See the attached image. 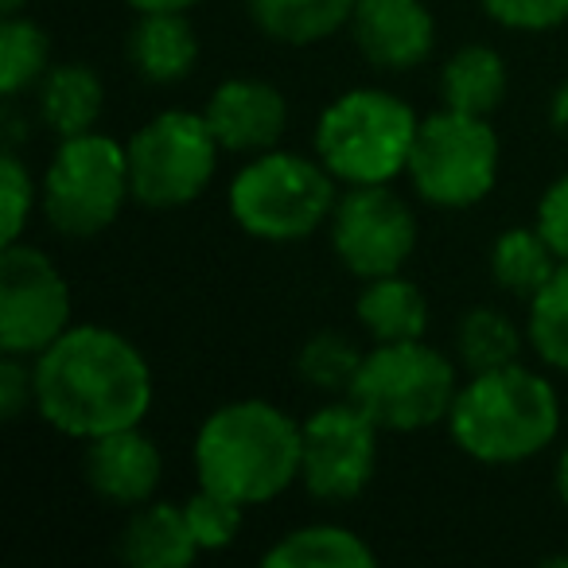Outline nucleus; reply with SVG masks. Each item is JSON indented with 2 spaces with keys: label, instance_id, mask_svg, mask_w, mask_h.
<instances>
[{
  "label": "nucleus",
  "instance_id": "c756f323",
  "mask_svg": "<svg viewBox=\"0 0 568 568\" xmlns=\"http://www.w3.org/2000/svg\"><path fill=\"white\" fill-rule=\"evenodd\" d=\"M0 195H4V226H0V242L12 245L24 230L28 214H32V175L24 172L17 156H4L0 160Z\"/></svg>",
  "mask_w": 568,
  "mask_h": 568
},
{
  "label": "nucleus",
  "instance_id": "b1692460",
  "mask_svg": "<svg viewBox=\"0 0 568 568\" xmlns=\"http://www.w3.org/2000/svg\"><path fill=\"white\" fill-rule=\"evenodd\" d=\"M518 347H521L518 332H514V324L503 312L475 308L459 320L456 351H459V363L471 374H487V371H498V366L518 363Z\"/></svg>",
  "mask_w": 568,
  "mask_h": 568
},
{
  "label": "nucleus",
  "instance_id": "9b49d317",
  "mask_svg": "<svg viewBox=\"0 0 568 568\" xmlns=\"http://www.w3.org/2000/svg\"><path fill=\"white\" fill-rule=\"evenodd\" d=\"M332 245L351 273L374 281V276L402 273L417 245V222L386 183H363L335 203Z\"/></svg>",
  "mask_w": 568,
  "mask_h": 568
},
{
  "label": "nucleus",
  "instance_id": "4be33fe9",
  "mask_svg": "<svg viewBox=\"0 0 568 568\" xmlns=\"http://www.w3.org/2000/svg\"><path fill=\"white\" fill-rule=\"evenodd\" d=\"M440 90L448 110L475 113V118H487L503 105L506 94V63L498 51L490 48H459L448 59L440 74Z\"/></svg>",
  "mask_w": 568,
  "mask_h": 568
},
{
  "label": "nucleus",
  "instance_id": "f704fd0d",
  "mask_svg": "<svg viewBox=\"0 0 568 568\" xmlns=\"http://www.w3.org/2000/svg\"><path fill=\"white\" fill-rule=\"evenodd\" d=\"M557 490H560V498H565V506H568V448L560 452V464H557Z\"/></svg>",
  "mask_w": 568,
  "mask_h": 568
},
{
  "label": "nucleus",
  "instance_id": "c85d7f7f",
  "mask_svg": "<svg viewBox=\"0 0 568 568\" xmlns=\"http://www.w3.org/2000/svg\"><path fill=\"white\" fill-rule=\"evenodd\" d=\"M483 9L514 32H549L568 20V0H483Z\"/></svg>",
  "mask_w": 568,
  "mask_h": 568
},
{
  "label": "nucleus",
  "instance_id": "a211bd4d",
  "mask_svg": "<svg viewBox=\"0 0 568 568\" xmlns=\"http://www.w3.org/2000/svg\"><path fill=\"white\" fill-rule=\"evenodd\" d=\"M250 17L268 40L308 48L351 24L358 0H245Z\"/></svg>",
  "mask_w": 568,
  "mask_h": 568
},
{
  "label": "nucleus",
  "instance_id": "20e7f679",
  "mask_svg": "<svg viewBox=\"0 0 568 568\" xmlns=\"http://www.w3.org/2000/svg\"><path fill=\"white\" fill-rule=\"evenodd\" d=\"M417 113L402 98L386 90H351L324 110L316 129L320 164L335 180L363 187V183H389L409 168Z\"/></svg>",
  "mask_w": 568,
  "mask_h": 568
},
{
  "label": "nucleus",
  "instance_id": "f3484780",
  "mask_svg": "<svg viewBox=\"0 0 568 568\" xmlns=\"http://www.w3.org/2000/svg\"><path fill=\"white\" fill-rule=\"evenodd\" d=\"M199 541L191 534L187 510L175 503L141 506L121 534V557L136 568H183L195 560Z\"/></svg>",
  "mask_w": 568,
  "mask_h": 568
},
{
  "label": "nucleus",
  "instance_id": "6ab92c4d",
  "mask_svg": "<svg viewBox=\"0 0 568 568\" xmlns=\"http://www.w3.org/2000/svg\"><path fill=\"white\" fill-rule=\"evenodd\" d=\"M358 324L378 343H409L425 335L428 304L417 284L405 276H374L358 296Z\"/></svg>",
  "mask_w": 568,
  "mask_h": 568
},
{
  "label": "nucleus",
  "instance_id": "1a4fd4ad",
  "mask_svg": "<svg viewBox=\"0 0 568 568\" xmlns=\"http://www.w3.org/2000/svg\"><path fill=\"white\" fill-rule=\"evenodd\" d=\"M214 141L203 113L168 110L136 129L129 141V187L133 199L156 211H172L206 191L214 175Z\"/></svg>",
  "mask_w": 568,
  "mask_h": 568
},
{
  "label": "nucleus",
  "instance_id": "c9c22d12",
  "mask_svg": "<svg viewBox=\"0 0 568 568\" xmlns=\"http://www.w3.org/2000/svg\"><path fill=\"white\" fill-rule=\"evenodd\" d=\"M20 9H24V0H0V12H4V17H20Z\"/></svg>",
  "mask_w": 568,
  "mask_h": 568
},
{
  "label": "nucleus",
  "instance_id": "f8f14e48",
  "mask_svg": "<svg viewBox=\"0 0 568 568\" xmlns=\"http://www.w3.org/2000/svg\"><path fill=\"white\" fill-rule=\"evenodd\" d=\"M304 428L301 479L324 503H347L366 490L378 464V425L355 402L327 405Z\"/></svg>",
  "mask_w": 568,
  "mask_h": 568
},
{
  "label": "nucleus",
  "instance_id": "f03ea898",
  "mask_svg": "<svg viewBox=\"0 0 568 568\" xmlns=\"http://www.w3.org/2000/svg\"><path fill=\"white\" fill-rule=\"evenodd\" d=\"M304 428L268 402H230L195 436L199 483L242 506L276 498L301 479Z\"/></svg>",
  "mask_w": 568,
  "mask_h": 568
},
{
  "label": "nucleus",
  "instance_id": "a878e982",
  "mask_svg": "<svg viewBox=\"0 0 568 568\" xmlns=\"http://www.w3.org/2000/svg\"><path fill=\"white\" fill-rule=\"evenodd\" d=\"M529 343L557 371H568V261L529 301Z\"/></svg>",
  "mask_w": 568,
  "mask_h": 568
},
{
  "label": "nucleus",
  "instance_id": "cd10ccee",
  "mask_svg": "<svg viewBox=\"0 0 568 568\" xmlns=\"http://www.w3.org/2000/svg\"><path fill=\"white\" fill-rule=\"evenodd\" d=\"M187 521H191V534H195L199 549H226L230 541L237 537V529H242V503H234V498L226 495H214V490H199L195 498H191L187 506Z\"/></svg>",
  "mask_w": 568,
  "mask_h": 568
},
{
  "label": "nucleus",
  "instance_id": "2f4dec72",
  "mask_svg": "<svg viewBox=\"0 0 568 568\" xmlns=\"http://www.w3.org/2000/svg\"><path fill=\"white\" fill-rule=\"evenodd\" d=\"M537 230L545 234V242L552 245L560 261H568V175H560L549 191L541 195L537 206Z\"/></svg>",
  "mask_w": 568,
  "mask_h": 568
},
{
  "label": "nucleus",
  "instance_id": "473e14b6",
  "mask_svg": "<svg viewBox=\"0 0 568 568\" xmlns=\"http://www.w3.org/2000/svg\"><path fill=\"white\" fill-rule=\"evenodd\" d=\"M549 121H552V129H557V133H565V136H568V82H560L557 94H552V102H549Z\"/></svg>",
  "mask_w": 568,
  "mask_h": 568
},
{
  "label": "nucleus",
  "instance_id": "ddd939ff",
  "mask_svg": "<svg viewBox=\"0 0 568 568\" xmlns=\"http://www.w3.org/2000/svg\"><path fill=\"white\" fill-rule=\"evenodd\" d=\"M351 32L366 63L386 71L425 63L436 40L433 17L420 0H358Z\"/></svg>",
  "mask_w": 568,
  "mask_h": 568
},
{
  "label": "nucleus",
  "instance_id": "7ed1b4c3",
  "mask_svg": "<svg viewBox=\"0 0 568 568\" xmlns=\"http://www.w3.org/2000/svg\"><path fill=\"white\" fill-rule=\"evenodd\" d=\"M452 440L479 464H521L552 444L560 402L541 374L510 363L471 374L448 413Z\"/></svg>",
  "mask_w": 568,
  "mask_h": 568
},
{
  "label": "nucleus",
  "instance_id": "f257e3e1",
  "mask_svg": "<svg viewBox=\"0 0 568 568\" xmlns=\"http://www.w3.org/2000/svg\"><path fill=\"white\" fill-rule=\"evenodd\" d=\"M32 371L40 417L79 440L136 428L152 405L149 363L110 327H67Z\"/></svg>",
  "mask_w": 568,
  "mask_h": 568
},
{
  "label": "nucleus",
  "instance_id": "4468645a",
  "mask_svg": "<svg viewBox=\"0 0 568 568\" xmlns=\"http://www.w3.org/2000/svg\"><path fill=\"white\" fill-rule=\"evenodd\" d=\"M203 118L226 152H268L281 141L288 105L281 90L268 82L230 79L211 94Z\"/></svg>",
  "mask_w": 568,
  "mask_h": 568
},
{
  "label": "nucleus",
  "instance_id": "72a5a7b5",
  "mask_svg": "<svg viewBox=\"0 0 568 568\" xmlns=\"http://www.w3.org/2000/svg\"><path fill=\"white\" fill-rule=\"evenodd\" d=\"M136 12H187L199 0H129Z\"/></svg>",
  "mask_w": 568,
  "mask_h": 568
},
{
  "label": "nucleus",
  "instance_id": "0eeeda50",
  "mask_svg": "<svg viewBox=\"0 0 568 568\" xmlns=\"http://www.w3.org/2000/svg\"><path fill=\"white\" fill-rule=\"evenodd\" d=\"M129 152L102 133L63 136L43 175V211L67 237H94L125 206Z\"/></svg>",
  "mask_w": 568,
  "mask_h": 568
},
{
  "label": "nucleus",
  "instance_id": "6e6552de",
  "mask_svg": "<svg viewBox=\"0 0 568 568\" xmlns=\"http://www.w3.org/2000/svg\"><path fill=\"white\" fill-rule=\"evenodd\" d=\"M409 180L433 206H475L490 195L498 175V136L487 118L444 110L417 125L409 152Z\"/></svg>",
  "mask_w": 568,
  "mask_h": 568
},
{
  "label": "nucleus",
  "instance_id": "2eb2a0df",
  "mask_svg": "<svg viewBox=\"0 0 568 568\" xmlns=\"http://www.w3.org/2000/svg\"><path fill=\"white\" fill-rule=\"evenodd\" d=\"M82 471H87V483L105 503L144 506L156 495L164 459H160L156 444L141 428H121V433L90 440Z\"/></svg>",
  "mask_w": 568,
  "mask_h": 568
},
{
  "label": "nucleus",
  "instance_id": "9d476101",
  "mask_svg": "<svg viewBox=\"0 0 568 568\" xmlns=\"http://www.w3.org/2000/svg\"><path fill=\"white\" fill-rule=\"evenodd\" d=\"M71 327V288L48 253L4 245L0 253V351L36 358Z\"/></svg>",
  "mask_w": 568,
  "mask_h": 568
},
{
  "label": "nucleus",
  "instance_id": "bb28decb",
  "mask_svg": "<svg viewBox=\"0 0 568 568\" xmlns=\"http://www.w3.org/2000/svg\"><path fill=\"white\" fill-rule=\"evenodd\" d=\"M366 355H358V347L351 339L335 332L312 335L304 343L301 358H296V371L308 382L312 389H324V394H351L358 378V366H363Z\"/></svg>",
  "mask_w": 568,
  "mask_h": 568
},
{
  "label": "nucleus",
  "instance_id": "7c9ffc66",
  "mask_svg": "<svg viewBox=\"0 0 568 568\" xmlns=\"http://www.w3.org/2000/svg\"><path fill=\"white\" fill-rule=\"evenodd\" d=\"M36 402V371H28L20 355L0 358V417L17 420Z\"/></svg>",
  "mask_w": 568,
  "mask_h": 568
},
{
  "label": "nucleus",
  "instance_id": "393cba45",
  "mask_svg": "<svg viewBox=\"0 0 568 568\" xmlns=\"http://www.w3.org/2000/svg\"><path fill=\"white\" fill-rule=\"evenodd\" d=\"M48 36L40 24L20 17H4L0 24V90L17 98L48 71Z\"/></svg>",
  "mask_w": 568,
  "mask_h": 568
},
{
  "label": "nucleus",
  "instance_id": "412c9836",
  "mask_svg": "<svg viewBox=\"0 0 568 568\" xmlns=\"http://www.w3.org/2000/svg\"><path fill=\"white\" fill-rule=\"evenodd\" d=\"M374 549L358 534L343 526H304L265 552L268 568H366L374 565Z\"/></svg>",
  "mask_w": 568,
  "mask_h": 568
},
{
  "label": "nucleus",
  "instance_id": "39448f33",
  "mask_svg": "<svg viewBox=\"0 0 568 568\" xmlns=\"http://www.w3.org/2000/svg\"><path fill=\"white\" fill-rule=\"evenodd\" d=\"M335 175L296 152H261L230 183V214L261 242H301L335 211Z\"/></svg>",
  "mask_w": 568,
  "mask_h": 568
},
{
  "label": "nucleus",
  "instance_id": "5701e85b",
  "mask_svg": "<svg viewBox=\"0 0 568 568\" xmlns=\"http://www.w3.org/2000/svg\"><path fill=\"white\" fill-rule=\"evenodd\" d=\"M560 268V257L552 253V245L545 242L541 230L529 226H514L490 250V273L503 284L506 293L526 296L534 301L545 284L552 281V273Z\"/></svg>",
  "mask_w": 568,
  "mask_h": 568
},
{
  "label": "nucleus",
  "instance_id": "423d86ee",
  "mask_svg": "<svg viewBox=\"0 0 568 568\" xmlns=\"http://www.w3.org/2000/svg\"><path fill=\"white\" fill-rule=\"evenodd\" d=\"M456 371L440 351L409 343H378L358 366L351 402L378 428L389 433H417L444 420L456 402Z\"/></svg>",
  "mask_w": 568,
  "mask_h": 568
},
{
  "label": "nucleus",
  "instance_id": "aec40b11",
  "mask_svg": "<svg viewBox=\"0 0 568 568\" xmlns=\"http://www.w3.org/2000/svg\"><path fill=\"white\" fill-rule=\"evenodd\" d=\"M102 79L82 63H63L55 71H48L40 90V118L51 133L63 136H82L94 129V121L102 118Z\"/></svg>",
  "mask_w": 568,
  "mask_h": 568
},
{
  "label": "nucleus",
  "instance_id": "dca6fc26",
  "mask_svg": "<svg viewBox=\"0 0 568 568\" xmlns=\"http://www.w3.org/2000/svg\"><path fill=\"white\" fill-rule=\"evenodd\" d=\"M129 59L136 74L152 87H172L191 74L199 59L195 28L183 12H141L133 36H129Z\"/></svg>",
  "mask_w": 568,
  "mask_h": 568
}]
</instances>
